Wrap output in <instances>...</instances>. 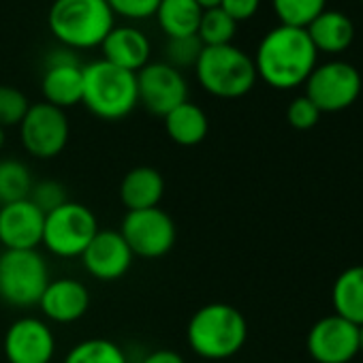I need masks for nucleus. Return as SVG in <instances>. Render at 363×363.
I'll return each instance as SVG.
<instances>
[{
    "mask_svg": "<svg viewBox=\"0 0 363 363\" xmlns=\"http://www.w3.org/2000/svg\"><path fill=\"white\" fill-rule=\"evenodd\" d=\"M286 120L293 128L297 130H310L318 124L320 120V111L316 109V105L303 94V96H297L289 103V109H286Z\"/></svg>",
    "mask_w": 363,
    "mask_h": 363,
    "instance_id": "nucleus-32",
    "label": "nucleus"
},
{
    "mask_svg": "<svg viewBox=\"0 0 363 363\" xmlns=\"http://www.w3.org/2000/svg\"><path fill=\"white\" fill-rule=\"evenodd\" d=\"M162 124H164L167 137L182 147H195L203 143L210 133L208 113L203 111L201 105L193 101L182 103L173 111H169L162 118Z\"/></svg>",
    "mask_w": 363,
    "mask_h": 363,
    "instance_id": "nucleus-20",
    "label": "nucleus"
},
{
    "mask_svg": "<svg viewBox=\"0 0 363 363\" xmlns=\"http://www.w3.org/2000/svg\"><path fill=\"white\" fill-rule=\"evenodd\" d=\"M62 363H130L122 344L109 337H86L73 344Z\"/></svg>",
    "mask_w": 363,
    "mask_h": 363,
    "instance_id": "nucleus-25",
    "label": "nucleus"
},
{
    "mask_svg": "<svg viewBox=\"0 0 363 363\" xmlns=\"http://www.w3.org/2000/svg\"><path fill=\"white\" fill-rule=\"evenodd\" d=\"M33 186L35 177L24 160L13 156L0 158V206L28 199Z\"/></svg>",
    "mask_w": 363,
    "mask_h": 363,
    "instance_id": "nucleus-24",
    "label": "nucleus"
},
{
    "mask_svg": "<svg viewBox=\"0 0 363 363\" xmlns=\"http://www.w3.org/2000/svg\"><path fill=\"white\" fill-rule=\"evenodd\" d=\"M203 52V43L195 37H182V39H167L164 43V62L177 71L195 69L199 56Z\"/></svg>",
    "mask_w": 363,
    "mask_h": 363,
    "instance_id": "nucleus-28",
    "label": "nucleus"
},
{
    "mask_svg": "<svg viewBox=\"0 0 363 363\" xmlns=\"http://www.w3.org/2000/svg\"><path fill=\"white\" fill-rule=\"evenodd\" d=\"M41 92L43 101L58 107L69 109L75 105H82L84 96V65L79 58L62 48L52 52L45 58V71L41 77Z\"/></svg>",
    "mask_w": 363,
    "mask_h": 363,
    "instance_id": "nucleus-14",
    "label": "nucleus"
},
{
    "mask_svg": "<svg viewBox=\"0 0 363 363\" xmlns=\"http://www.w3.org/2000/svg\"><path fill=\"white\" fill-rule=\"evenodd\" d=\"M43 225L45 214L30 199L0 206V246L5 250H37Z\"/></svg>",
    "mask_w": 363,
    "mask_h": 363,
    "instance_id": "nucleus-16",
    "label": "nucleus"
},
{
    "mask_svg": "<svg viewBox=\"0 0 363 363\" xmlns=\"http://www.w3.org/2000/svg\"><path fill=\"white\" fill-rule=\"evenodd\" d=\"M50 280V263L39 248L0 252V301L9 308H37Z\"/></svg>",
    "mask_w": 363,
    "mask_h": 363,
    "instance_id": "nucleus-6",
    "label": "nucleus"
},
{
    "mask_svg": "<svg viewBox=\"0 0 363 363\" xmlns=\"http://www.w3.org/2000/svg\"><path fill=\"white\" fill-rule=\"evenodd\" d=\"M7 363H52L56 357L54 327L35 314L18 316L3 335Z\"/></svg>",
    "mask_w": 363,
    "mask_h": 363,
    "instance_id": "nucleus-11",
    "label": "nucleus"
},
{
    "mask_svg": "<svg viewBox=\"0 0 363 363\" xmlns=\"http://www.w3.org/2000/svg\"><path fill=\"white\" fill-rule=\"evenodd\" d=\"M88 276L101 282H116L124 278L135 261L126 240L116 229H99L90 246L79 257Z\"/></svg>",
    "mask_w": 363,
    "mask_h": 363,
    "instance_id": "nucleus-15",
    "label": "nucleus"
},
{
    "mask_svg": "<svg viewBox=\"0 0 363 363\" xmlns=\"http://www.w3.org/2000/svg\"><path fill=\"white\" fill-rule=\"evenodd\" d=\"M361 3H363V0H361Z\"/></svg>",
    "mask_w": 363,
    "mask_h": 363,
    "instance_id": "nucleus-38",
    "label": "nucleus"
},
{
    "mask_svg": "<svg viewBox=\"0 0 363 363\" xmlns=\"http://www.w3.org/2000/svg\"><path fill=\"white\" fill-rule=\"evenodd\" d=\"M361 94L359 71L342 60L316 65L306 79V96L320 113L348 109Z\"/></svg>",
    "mask_w": 363,
    "mask_h": 363,
    "instance_id": "nucleus-10",
    "label": "nucleus"
},
{
    "mask_svg": "<svg viewBox=\"0 0 363 363\" xmlns=\"http://www.w3.org/2000/svg\"><path fill=\"white\" fill-rule=\"evenodd\" d=\"M201 16L203 11L195 0H160L154 18L167 39H182L197 35Z\"/></svg>",
    "mask_w": 363,
    "mask_h": 363,
    "instance_id": "nucleus-22",
    "label": "nucleus"
},
{
    "mask_svg": "<svg viewBox=\"0 0 363 363\" xmlns=\"http://www.w3.org/2000/svg\"><path fill=\"white\" fill-rule=\"evenodd\" d=\"M43 214H50L54 210H58L60 206H65L69 199V191L62 182L58 179H39L35 182V186L30 191V197H28Z\"/></svg>",
    "mask_w": 363,
    "mask_h": 363,
    "instance_id": "nucleus-30",
    "label": "nucleus"
},
{
    "mask_svg": "<svg viewBox=\"0 0 363 363\" xmlns=\"http://www.w3.org/2000/svg\"><path fill=\"white\" fill-rule=\"evenodd\" d=\"M82 105L99 120L120 122L128 118L137 105V73L124 71L107 60L84 65Z\"/></svg>",
    "mask_w": 363,
    "mask_h": 363,
    "instance_id": "nucleus-4",
    "label": "nucleus"
},
{
    "mask_svg": "<svg viewBox=\"0 0 363 363\" xmlns=\"http://www.w3.org/2000/svg\"><path fill=\"white\" fill-rule=\"evenodd\" d=\"M99 233L94 212L77 201H67L58 210L45 214L41 246L56 259H79Z\"/></svg>",
    "mask_w": 363,
    "mask_h": 363,
    "instance_id": "nucleus-7",
    "label": "nucleus"
},
{
    "mask_svg": "<svg viewBox=\"0 0 363 363\" xmlns=\"http://www.w3.org/2000/svg\"><path fill=\"white\" fill-rule=\"evenodd\" d=\"M316 52L325 54H342L354 41V24L348 16L340 11H323L308 28H306Z\"/></svg>",
    "mask_w": 363,
    "mask_h": 363,
    "instance_id": "nucleus-21",
    "label": "nucleus"
},
{
    "mask_svg": "<svg viewBox=\"0 0 363 363\" xmlns=\"http://www.w3.org/2000/svg\"><path fill=\"white\" fill-rule=\"evenodd\" d=\"M316 48L303 28L278 26L269 30L255 54L257 77L276 90H293L310 77L316 67Z\"/></svg>",
    "mask_w": 363,
    "mask_h": 363,
    "instance_id": "nucleus-1",
    "label": "nucleus"
},
{
    "mask_svg": "<svg viewBox=\"0 0 363 363\" xmlns=\"http://www.w3.org/2000/svg\"><path fill=\"white\" fill-rule=\"evenodd\" d=\"M5 143H7V130L0 128V154H3V150H5Z\"/></svg>",
    "mask_w": 363,
    "mask_h": 363,
    "instance_id": "nucleus-36",
    "label": "nucleus"
},
{
    "mask_svg": "<svg viewBox=\"0 0 363 363\" xmlns=\"http://www.w3.org/2000/svg\"><path fill=\"white\" fill-rule=\"evenodd\" d=\"M37 308L50 325H71L86 316L90 308V291L77 278H52Z\"/></svg>",
    "mask_w": 363,
    "mask_h": 363,
    "instance_id": "nucleus-17",
    "label": "nucleus"
},
{
    "mask_svg": "<svg viewBox=\"0 0 363 363\" xmlns=\"http://www.w3.org/2000/svg\"><path fill=\"white\" fill-rule=\"evenodd\" d=\"M28 107L30 101L20 88L0 84V128L7 130L11 126H20Z\"/></svg>",
    "mask_w": 363,
    "mask_h": 363,
    "instance_id": "nucleus-29",
    "label": "nucleus"
},
{
    "mask_svg": "<svg viewBox=\"0 0 363 363\" xmlns=\"http://www.w3.org/2000/svg\"><path fill=\"white\" fill-rule=\"evenodd\" d=\"M18 128L22 147L37 160H52L60 156L71 137V122L67 111L45 101L30 103Z\"/></svg>",
    "mask_w": 363,
    "mask_h": 363,
    "instance_id": "nucleus-8",
    "label": "nucleus"
},
{
    "mask_svg": "<svg viewBox=\"0 0 363 363\" xmlns=\"http://www.w3.org/2000/svg\"><path fill=\"white\" fill-rule=\"evenodd\" d=\"M164 197V177L156 167L139 164L124 173L120 182V201L126 212L158 208Z\"/></svg>",
    "mask_w": 363,
    "mask_h": 363,
    "instance_id": "nucleus-19",
    "label": "nucleus"
},
{
    "mask_svg": "<svg viewBox=\"0 0 363 363\" xmlns=\"http://www.w3.org/2000/svg\"><path fill=\"white\" fill-rule=\"evenodd\" d=\"M259 7H261V0H223L220 3V9L238 24L255 18Z\"/></svg>",
    "mask_w": 363,
    "mask_h": 363,
    "instance_id": "nucleus-33",
    "label": "nucleus"
},
{
    "mask_svg": "<svg viewBox=\"0 0 363 363\" xmlns=\"http://www.w3.org/2000/svg\"><path fill=\"white\" fill-rule=\"evenodd\" d=\"M238 33V22H233L220 7L208 9L201 16L197 39L203 43V48H216V45H229Z\"/></svg>",
    "mask_w": 363,
    "mask_h": 363,
    "instance_id": "nucleus-27",
    "label": "nucleus"
},
{
    "mask_svg": "<svg viewBox=\"0 0 363 363\" xmlns=\"http://www.w3.org/2000/svg\"><path fill=\"white\" fill-rule=\"evenodd\" d=\"M248 340V323L242 310L231 303H206L186 325L191 350L206 361H225L238 354Z\"/></svg>",
    "mask_w": 363,
    "mask_h": 363,
    "instance_id": "nucleus-2",
    "label": "nucleus"
},
{
    "mask_svg": "<svg viewBox=\"0 0 363 363\" xmlns=\"http://www.w3.org/2000/svg\"><path fill=\"white\" fill-rule=\"evenodd\" d=\"M103 60L130 71L139 73L152 56V43L147 35L135 26H113L111 33L101 43Z\"/></svg>",
    "mask_w": 363,
    "mask_h": 363,
    "instance_id": "nucleus-18",
    "label": "nucleus"
},
{
    "mask_svg": "<svg viewBox=\"0 0 363 363\" xmlns=\"http://www.w3.org/2000/svg\"><path fill=\"white\" fill-rule=\"evenodd\" d=\"M331 301L337 316L363 325V265H352L335 278Z\"/></svg>",
    "mask_w": 363,
    "mask_h": 363,
    "instance_id": "nucleus-23",
    "label": "nucleus"
},
{
    "mask_svg": "<svg viewBox=\"0 0 363 363\" xmlns=\"http://www.w3.org/2000/svg\"><path fill=\"white\" fill-rule=\"evenodd\" d=\"M135 257L156 261L167 257L177 240L175 220L160 206L150 210L126 212L118 229Z\"/></svg>",
    "mask_w": 363,
    "mask_h": 363,
    "instance_id": "nucleus-9",
    "label": "nucleus"
},
{
    "mask_svg": "<svg viewBox=\"0 0 363 363\" xmlns=\"http://www.w3.org/2000/svg\"><path fill=\"white\" fill-rule=\"evenodd\" d=\"M116 26L107 0H54L48 13V28L67 50L101 48Z\"/></svg>",
    "mask_w": 363,
    "mask_h": 363,
    "instance_id": "nucleus-3",
    "label": "nucleus"
},
{
    "mask_svg": "<svg viewBox=\"0 0 363 363\" xmlns=\"http://www.w3.org/2000/svg\"><path fill=\"white\" fill-rule=\"evenodd\" d=\"M359 354H363V325H359Z\"/></svg>",
    "mask_w": 363,
    "mask_h": 363,
    "instance_id": "nucleus-37",
    "label": "nucleus"
},
{
    "mask_svg": "<svg viewBox=\"0 0 363 363\" xmlns=\"http://www.w3.org/2000/svg\"><path fill=\"white\" fill-rule=\"evenodd\" d=\"M306 346L316 363H350L359 354V327L337 314L323 316L310 327Z\"/></svg>",
    "mask_w": 363,
    "mask_h": 363,
    "instance_id": "nucleus-13",
    "label": "nucleus"
},
{
    "mask_svg": "<svg viewBox=\"0 0 363 363\" xmlns=\"http://www.w3.org/2000/svg\"><path fill=\"white\" fill-rule=\"evenodd\" d=\"M113 18H124L130 22H143L156 16L160 0H107Z\"/></svg>",
    "mask_w": 363,
    "mask_h": 363,
    "instance_id": "nucleus-31",
    "label": "nucleus"
},
{
    "mask_svg": "<svg viewBox=\"0 0 363 363\" xmlns=\"http://www.w3.org/2000/svg\"><path fill=\"white\" fill-rule=\"evenodd\" d=\"M195 77L208 94L227 101L246 96L259 79L255 60L233 43L203 48L195 65Z\"/></svg>",
    "mask_w": 363,
    "mask_h": 363,
    "instance_id": "nucleus-5",
    "label": "nucleus"
},
{
    "mask_svg": "<svg viewBox=\"0 0 363 363\" xmlns=\"http://www.w3.org/2000/svg\"><path fill=\"white\" fill-rule=\"evenodd\" d=\"M137 94L139 105L158 118H164L177 105L189 101V82L184 73L173 69L164 60L147 62L137 73Z\"/></svg>",
    "mask_w": 363,
    "mask_h": 363,
    "instance_id": "nucleus-12",
    "label": "nucleus"
},
{
    "mask_svg": "<svg viewBox=\"0 0 363 363\" xmlns=\"http://www.w3.org/2000/svg\"><path fill=\"white\" fill-rule=\"evenodd\" d=\"M139 363H186V359L182 357L177 350H171V348H156V350L143 354Z\"/></svg>",
    "mask_w": 363,
    "mask_h": 363,
    "instance_id": "nucleus-34",
    "label": "nucleus"
},
{
    "mask_svg": "<svg viewBox=\"0 0 363 363\" xmlns=\"http://www.w3.org/2000/svg\"><path fill=\"white\" fill-rule=\"evenodd\" d=\"M327 0H272V7L280 26L308 28L323 11Z\"/></svg>",
    "mask_w": 363,
    "mask_h": 363,
    "instance_id": "nucleus-26",
    "label": "nucleus"
},
{
    "mask_svg": "<svg viewBox=\"0 0 363 363\" xmlns=\"http://www.w3.org/2000/svg\"><path fill=\"white\" fill-rule=\"evenodd\" d=\"M195 3L201 7V11H208V9H218L223 0H195Z\"/></svg>",
    "mask_w": 363,
    "mask_h": 363,
    "instance_id": "nucleus-35",
    "label": "nucleus"
}]
</instances>
